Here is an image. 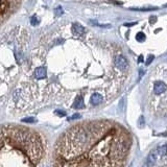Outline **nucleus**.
Wrapping results in <instances>:
<instances>
[{"label": "nucleus", "mask_w": 167, "mask_h": 167, "mask_svg": "<svg viewBox=\"0 0 167 167\" xmlns=\"http://www.w3.org/2000/svg\"><path fill=\"white\" fill-rule=\"evenodd\" d=\"M157 153L159 154L160 156H165L167 154V144H163V145H161V146L158 147Z\"/></svg>", "instance_id": "obj_10"}, {"label": "nucleus", "mask_w": 167, "mask_h": 167, "mask_svg": "<svg viewBox=\"0 0 167 167\" xmlns=\"http://www.w3.org/2000/svg\"><path fill=\"white\" fill-rule=\"evenodd\" d=\"M71 31L75 36H83L86 33V28H85L83 25L79 24V23L74 22L71 25Z\"/></svg>", "instance_id": "obj_4"}, {"label": "nucleus", "mask_w": 167, "mask_h": 167, "mask_svg": "<svg viewBox=\"0 0 167 167\" xmlns=\"http://www.w3.org/2000/svg\"><path fill=\"white\" fill-rule=\"evenodd\" d=\"M114 63H115V66L119 69L120 71H125L128 68V62L123 56L121 54H118L114 59Z\"/></svg>", "instance_id": "obj_3"}, {"label": "nucleus", "mask_w": 167, "mask_h": 167, "mask_svg": "<svg viewBox=\"0 0 167 167\" xmlns=\"http://www.w3.org/2000/svg\"><path fill=\"white\" fill-rule=\"evenodd\" d=\"M35 121H36L35 118H33V117H27V118L22 119V122H27V123H33Z\"/></svg>", "instance_id": "obj_13"}, {"label": "nucleus", "mask_w": 167, "mask_h": 167, "mask_svg": "<svg viewBox=\"0 0 167 167\" xmlns=\"http://www.w3.org/2000/svg\"><path fill=\"white\" fill-rule=\"evenodd\" d=\"M30 22H31V24H33V25H37L38 23H39V21L37 20V18H36V16H33V18H31Z\"/></svg>", "instance_id": "obj_15"}, {"label": "nucleus", "mask_w": 167, "mask_h": 167, "mask_svg": "<svg viewBox=\"0 0 167 167\" xmlns=\"http://www.w3.org/2000/svg\"><path fill=\"white\" fill-rule=\"evenodd\" d=\"M71 108L72 109H84L85 108V102H84V97L81 96V95H77L76 97L73 100L72 105H71Z\"/></svg>", "instance_id": "obj_9"}, {"label": "nucleus", "mask_w": 167, "mask_h": 167, "mask_svg": "<svg viewBox=\"0 0 167 167\" xmlns=\"http://www.w3.org/2000/svg\"><path fill=\"white\" fill-rule=\"evenodd\" d=\"M166 90H167V85L165 83H163V82L158 81L154 85V92H155L156 94H158V95L162 94V93H164Z\"/></svg>", "instance_id": "obj_6"}, {"label": "nucleus", "mask_w": 167, "mask_h": 167, "mask_svg": "<svg viewBox=\"0 0 167 167\" xmlns=\"http://www.w3.org/2000/svg\"><path fill=\"white\" fill-rule=\"evenodd\" d=\"M145 35L144 33H142V31H140V33H138L136 35V39H137V41L138 42H143V41H145Z\"/></svg>", "instance_id": "obj_11"}, {"label": "nucleus", "mask_w": 167, "mask_h": 167, "mask_svg": "<svg viewBox=\"0 0 167 167\" xmlns=\"http://www.w3.org/2000/svg\"><path fill=\"white\" fill-rule=\"evenodd\" d=\"M46 75H47V72H46V69L44 68L43 66L37 67V68L35 69V71H33V76H35V79H37V81H42V79H44L46 77Z\"/></svg>", "instance_id": "obj_5"}, {"label": "nucleus", "mask_w": 167, "mask_h": 167, "mask_svg": "<svg viewBox=\"0 0 167 167\" xmlns=\"http://www.w3.org/2000/svg\"><path fill=\"white\" fill-rule=\"evenodd\" d=\"M149 21H151V24H154V23H156V21H157V18H156V17H151V18H149Z\"/></svg>", "instance_id": "obj_18"}, {"label": "nucleus", "mask_w": 167, "mask_h": 167, "mask_svg": "<svg viewBox=\"0 0 167 167\" xmlns=\"http://www.w3.org/2000/svg\"><path fill=\"white\" fill-rule=\"evenodd\" d=\"M128 134L107 121H87L68 128L54 146L51 167H123Z\"/></svg>", "instance_id": "obj_1"}, {"label": "nucleus", "mask_w": 167, "mask_h": 167, "mask_svg": "<svg viewBox=\"0 0 167 167\" xmlns=\"http://www.w3.org/2000/svg\"><path fill=\"white\" fill-rule=\"evenodd\" d=\"M56 113L59 114L60 116H65V112H64V111H60V110H56Z\"/></svg>", "instance_id": "obj_17"}, {"label": "nucleus", "mask_w": 167, "mask_h": 167, "mask_svg": "<svg viewBox=\"0 0 167 167\" xmlns=\"http://www.w3.org/2000/svg\"><path fill=\"white\" fill-rule=\"evenodd\" d=\"M133 10H139V12H151V10H157V7H147V8H131Z\"/></svg>", "instance_id": "obj_12"}, {"label": "nucleus", "mask_w": 167, "mask_h": 167, "mask_svg": "<svg viewBox=\"0 0 167 167\" xmlns=\"http://www.w3.org/2000/svg\"><path fill=\"white\" fill-rule=\"evenodd\" d=\"M143 60H144V58H143V56H139V59H138V62H139V63H142V62H143Z\"/></svg>", "instance_id": "obj_20"}, {"label": "nucleus", "mask_w": 167, "mask_h": 167, "mask_svg": "<svg viewBox=\"0 0 167 167\" xmlns=\"http://www.w3.org/2000/svg\"><path fill=\"white\" fill-rule=\"evenodd\" d=\"M154 59H155V56H149L148 59H147V61H146V65H149V64H151V63L154 61Z\"/></svg>", "instance_id": "obj_16"}, {"label": "nucleus", "mask_w": 167, "mask_h": 167, "mask_svg": "<svg viewBox=\"0 0 167 167\" xmlns=\"http://www.w3.org/2000/svg\"><path fill=\"white\" fill-rule=\"evenodd\" d=\"M79 117H81V115H79V114H75V115H73L72 117L70 118V120L71 119H72V120L73 119H77V118H79Z\"/></svg>", "instance_id": "obj_19"}, {"label": "nucleus", "mask_w": 167, "mask_h": 167, "mask_svg": "<svg viewBox=\"0 0 167 167\" xmlns=\"http://www.w3.org/2000/svg\"><path fill=\"white\" fill-rule=\"evenodd\" d=\"M44 141L26 128L0 125V167H41Z\"/></svg>", "instance_id": "obj_2"}, {"label": "nucleus", "mask_w": 167, "mask_h": 167, "mask_svg": "<svg viewBox=\"0 0 167 167\" xmlns=\"http://www.w3.org/2000/svg\"><path fill=\"white\" fill-rule=\"evenodd\" d=\"M56 14L58 15V16H61V15H62V14H64V13H63L62 7H61V6H59V7L56 10Z\"/></svg>", "instance_id": "obj_14"}, {"label": "nucleus", "mask_w": 167, "mask_h": 167, "mask_svg": "<svg viewBox=\"0 0 167 167\" xmlns=\"http://www.w3.org/2000/svg\"><path fill=\"white\" fill-rule=\"evenodd\" d=\"M157 160H158V153L156 151H151V153H149V155L147 156L146 166L153 167L156 163H157Z\"/></svg>", "instance_id": "obj_7"}, {"label": "nucleus", "mask_w": 167, "mask_h": 167, "mask_svg": "<svg viewBox=\"0 0 167 167\" xmlns=\"http://www.w3.org/2000/svg\"><path fill=\"white\" fill-rule=\"evenodd\" d=\"M102 100H103L102 95H101L100 93H98V92H94L90 97V102H91V105H100V103L102 102Z\"/></svg>", "instance_id": "obj_8"}]
</instances>
